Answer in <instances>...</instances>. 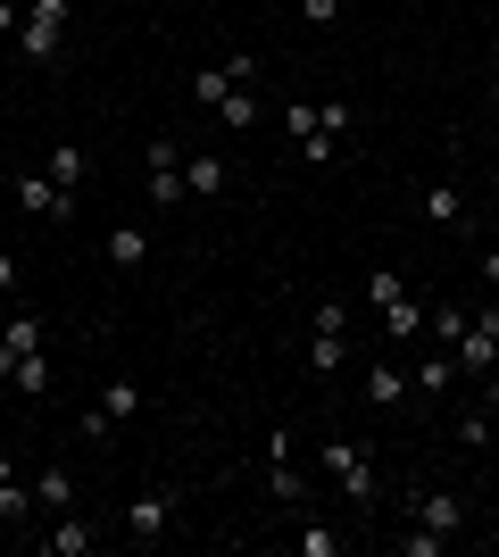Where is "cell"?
<instances>
[{
  "label": "cell",
  "mask_w": 499,
  "mask_h": 557,
  "mask_svg": "<svg viewBox=\"0 0 499 557\" xmlns=\"http://www.w3.org/2000/svg\"><path fill=\"white\" fill-rule=\"evenodd\" d=\"M333 17H341V0H300V25H316V34H325Z\"/></svg>",
  "instance_id": "cell-33"
},
{
  "label": "cell",
  "mask_w": 499,
  "mask_h": 557,
  "mask_svg": "<svg viewBox=\"0 0 499 557\" xmlns=\"http://www.w3.org/2000/svg\"><path fill=\"white\" fill-rule=\"evenodd\" d=\"M491 200H499V175H491Z\"/></svg>",
  "instance_id": "cell-39"
},
{
  "label": "cell",
  "mask_w": 499,
  "mask_h": 557,
  "mask_svg": "<svg viewBox=\"0 0 499 557\" xmlns=\"http://www.w3.org/2000/svg\"><path fill=\"white\" fill-rule=\"evenodd\" d=\"M458 383V358L450 349H425V358H416V374H408V392H425V399H441Z\"/></svg>",
  "instance_id": "cell-16"
},
{
  "label": "cell",
  "mask_w": 499,
  "mask_h": 557,
  "mask_svg": "<svg viewBox=\"0 0 499 557\" xmlns=\"http://www.w3.org/2000/svg\"><path fill=\"white\" fill-rule=\"evenodd\" d=\"M142 166H184V141H175V134H150V150H142Z\"/></svg>",
  "instance_id": "cell-31"
},
{
  "label": "cell",
  "mask_w": 499,
  "mask_h": 557,
  "mask_svg": "<svg viewBox=\"0 0 499 557\" xmlns=\"http://www.w3.org/2000/svg\"><path fill=\"white\" fill-rule=\"evenodd\" d=\"M458 333H466V308H458V300H441V308L425 317V342H433V349H458Z\"/></svg>",
  "instance_id": "cell-24"
},
{
  "label": "cell",
  "mask_w": 499,
  "mask_h": 557,
  "mask_svg": "<svg viewBox=\"0 0 499 557\" xmlns=\"http://www.w3.org/2000/svg\"><path fill=\"white\" fill-rule=\"evenodd\" d=\"M391 549H400V557H441V549H450V533H433V524H408Z\"/></svg>",
  "instance_id": "cell-26"
},
{
  "label": "cell",
  "mask_w": 499,
  "mask_h": 557,
  "mask_svg": "<svg viewBox=\"0 0 499 557\" xmlns=\"http://www.w3.org/2000/svg\"><path fill=\"white\" fill-rule=\"evenodd\" d=\"M17 209L34 216V225H67V216H75V191H59L50 175H17Z\"/></svg>",
  "instance_id": "cell-9"
},
{
  "label": "cell",
  "mask_w": 499,
  "mask_h": 557,
  "mask_svg": "<svg viewBox=\"0 0 499 557\" xmlns=\"http://www.w3.org/2000/svg\"><path fill=\"white\" fill-rule=\"evenodd\" d=\"M425 317H433V300H416V292H400V300L383 308V342H425Z\"/></svg>",
  "instance_id": "cell-14"
},
{
  "label": "cell",
  "mask_w": 499,
  "mask_h": 557,
  "mask_svg": "<svg viewBox=\"0 0 499 557\" xmlns=\"http://www.w3.org/2000/svg\"><path fill=\"white\" fill-rule=\"evenodd\" d=\"M42 342H50V325L34 317V308H17V317L0 325V383H9V367H17V358H34Z\"/></svg>",
  "instance_id": "cell-12"
},
{
  "label": "cell",
  "mask_w": 499,
  "mask_h": 557,
  "mask_svg": "<svg viewBox=\"0 0 499 557\" xmlns=\"http://www.w3.org/2000/svg\"><path fill=\"white\" fill-rule=\"evenodd\" d=\"M17 25H25V0H0V42H17Z\"/></svg>",
  "instance_id": "cell-34"
},
{
  "label": "cell",
  "mask_w": 499,
  "mask_h": 557,
  "mask_svg": "<svg viewBox=\"0 0 499 557\" xmlns=\"http://www.w3.org/2000/svg\"><path fill=\"white\" fill-rule=\"evenodd\" d=\"M100 549V524L84 508H59L50 516V533H42V557H92Z\"/></svg>",
  "instance_id": "cell-8"
},
{
  "label": "cell",
  "mask_w": 499,
  "mask_h": 557,
  "mask_svg": "<svg viewBox=\"0 0 499 557\" xmlns=\"http://www.w3.org/2000/svg\"><path fill=\"white\" fill-rule=\"evenodd\" d=\"M275 116H284V134L300 141V159H309V166H325L333 150H341V141H333L325 125H316V100H284V109H275Z\"/></svg>",
  "instance_id": "cell-7"
},
{
  "label": "cell",
  "mask_w": 499,
  "mask_h": 557,
  "mask_svg": "<svg viewBox=\"0 0 499 557\" xmlns=\"http://www.w3.org/2000/svg\"><path fill=\"white\" fill-rule=\"evenodd\" d=\"M491 116H499V84H491Z\"/></svg>",
  "instance_id": "cell-38"
},
{
  "label": "cell",
  "mask_w": 499,
  "mask_h": 557,
  "mask_svg": "<svg viewBox=\"0 0 499 557\" xmlns=\"http://www.w3.org/2000/svg\"><path fill=\"white\" fill-rule=\"evenodd\" d=\"M475 275H483V283L499 292V250H483V258H475Z\"/></svg>",
  "instance_id": "cell-37"
},
{
  "label": "cell",
  "mask_w": 499,
  "mask_h": 557,
  "mask_svg": "<svg viewBox=\"0 0 499 557\" xmlns=\"http://www.w3.org/2000/svg\"><path fill=\"white\" fill-rule=\"evenodd\" d=\"M216 125H225V134H250V125H259V92H250V84H234V92L216 100Z\"/></svg>",
  "instance_id": "cell-21"
},
{
  "label": "cell",
  "mask_w": 499,
  "mask_h": 557,
  "mask_svg": "<svg viewBox=\"0 0 499 557\" xmlns=\"http://www.w3.org/2000/svg\"><path fill=\"white\" fill-rule=\"evenodd\" d=\"M175 516H184V491H142V499H134V508H125V541H134V549H150V541H166V524H175Z\"/></svg>",
  "instance_id": "cell-5"
},
{
  "label": "cell",
  "mask_w": 499,
  "mask_h": 557,
  "mask_svg": "<svg viewBox=\"0 0 499 557\" xmlns=\"http://www.w3.org/2000/svg\"><path fill=\"white\" fill-rule=\"evenodd\" d=\"M341 549V533H333V524H309V533H300V557H333Z\"/></svg>",
  "instance_id": "cell-32"
},
{
  "label": "cell",
  "mask_w": 499,
  "mask_h": 557,
  "mask_svg": "<svg viewBox=\"0 0 499 557\" xmlns=\"http://www.w3.org/2000/svg\"><path fill=\"white\" fill-rule=\"evenodd\" d=\"M184 191L191 200H216V191H225V159H216V150H191L184 159Z\"/></svg>",
  "instance_id": "cell-17"
},
{
  "label": "cell",
  "mask_w": 499,
  "mask_h": 557,
  "mask_svg": "<svg viewBox=\"0 0 499 557\" xmlns=\"http://www.w3.org/2000/svg\"><path fill=\"white\" fill-rule=\"evenodd\" d=\"M458 442H466V449H491V442H499V417L483 408V399H466V408H458Z\"/></svg>",
  "instance_id": "cell-22"
},
{
  "label": "cell",
  "mask_w": 499,
  "mask_h": 557,
  "mask_svg": "<svg viewBox=\"0 0 499 557\" xmlns=\"http://www.w3.org/2000/svg\"><path fill=\"white\" fill-rule=\"evenodd\" d=\"M125 417H142V392H134V383H109V392H100L92 408H84V433L100 442V433H117Z\"/></svg>",
  "instance_id": "cell-11"
},
{
  "label": "cell",
  "mask_w": 499,
  "mask_h": 557,
  "mask_svg": "<svg viewBox=\"0 0 499 557\" xmlns=\"http://www.w3.org/2000/svg\"><path fill=\"white\" fill-rule=\"evenodd\" d=\"M366 399H375V408H391V399H408V374H400V367H375V374H366Z\"/></svg>",
  "instance_id": "cell-27"
},
{
  "label": "cell",
  "mask_w": 499,
  "mask_h": 557,
  "mask_svg": "<svg viewBox=\"0 0 499 557\" xmlns=\"http://www.w3.org/2000/svg\"><path fill=\"white\" fill-rule=\"evenodd\" d=\"M25 516H42V508H34V491L17 483V458L0 449V524H25Z\"/></svg>",
  "instance_id": "cell-15"
},
{
  "label": "cell",
  "mask_w": 499,
  "mask_h": 557,
  "mask_svg": "<svg viewBox=\"0 0 499 557\" xmlns=\"http://www.w3.org/2000/svg\"><path fill=\"white\" fill-rule=\"evenodd\" d=\"M266 491H275L284 508H300V499H309V483H300V466H291V433H284V424L266 433Z\"/></svg>",
  "instance_id": "cell-10"
},
{
  "label": "cell",
  "mask_w": 499,
  "mask_h": 557,
  "mask_svg": "<svg viewBox=\"0 0 499 557\" xmlns=\"http://www.w3.org/2000/svg\"><path fill=\"white\" fill-rule=\"evenodd\" d=\"M34 508H42V516L75 508V474H67V466H42V474H34Z\"/></svg>",
  "instance_id": "cell-19"
},
{
  "label": "cell",
  "mask_w": 499,
  "mask_h": 557,
  "mask_svg": "<svg viewBox=\"0 0 499 557\" xmlns=\"http://www.w3.org/2000/svg\"><path fill=\"white\" fill-rule=\"evenodd\" d=\"M109 258H117V267H142V258H150V233L142 225H109Z\"/></svg>",
  "instance_id": "cell-25"
},
{
  "label": "cell",
  "mask_w": 499,
  "mask_h": 557,
  "mask_svg": "<svg viewBox=\"0 0 499 557\" xmlns=\"http://www.w3.org/2000/svg\"><path fill=\"white\" fill-rule=\"evenodd\" d=\"M250 75H259L250 59H216V67H200V75H191V100H200V109H216V100L234 92V84H250Z\"/></svg>",
  "instance_id": "cell-13"
},
{
  "label": "cell",
  "mask_w": 499,
  "mask_h": 557,
  "mask_svg": "<svg viewBox=\"0 0 499 557\" xmlns=\"http://www.w3.org/2000/svg\"><path fill=\"white\" fill-rule=\"evenodd\" d=\"M316 125H325V134L341 141V134H350V125H358V109H350V100H325V109H316Z\"/></svg>",
  "instance_id": "cell-30"
},
{
  "label": "cell",
  "mask_w": 499,
  "mask_h": 557,
  "mask_svg": "<svg viewBox=\"0 0 499 557\" xmlns=\"http://www.w3.org/2000/svg\"><path fill=\"white\" fill-rule=\"evenodd\" d=\"M341 358H350V308H341V300H316V333H309L316 383H325V374H341Z\"/></svg>",
  "instance_id": "cell-4"
},
{
  "label": "cell",
  "mask_w": 499,
  "mask_h": 557,
  "mask_svg": "<svg viewBox=\"0 0 499 557\" xmlns=\"http://www.w3.org/2000/svg\"><path fill=\"white\" fill-rule=\"evenodd\" d=\"M142 191L150 209H184V166H142Z\"/></svg>",
  "instance_id": "cell-23"
},
{
  "label": "cell",
  "mask_w": 499,
  "mask_h": 557,
  "mask_svg": "<svg viewBox=\"0 0 499 557\" xmlns=\"http://www.w3.org/2000/svg\"><path fill=\"white\" fill-rule=\"evenodd\" d=\"M0 300H17V258L0 250Z\"/></svg>",
  "instance_id": "cell-35"
},
{
  "label": "cell",
  "mask_w": 499,
  "mask_h": 557,
  "mask_svg": "<svg viewBox=\"0 0 499 557\" xmlns=\"http://www.w3.org/2000/svg\"><path fill=\"white\" fill-rule=\"evenodd\" d=\"M9 383H17V392H50V358H42V349H34V358H17V367H9Z\"/></svg>",
  "instance_id": "cell-29"
},
{
  "label": "cell",
  "mask_w": 499,
  "mask_h": 557,
  "mask_svg": "<svg viewBox=\"0 0 499 557\" xmlns=\"http://www.w3.org/2000/svg\"><path fill=\"white\" fill-rule=\"evenodd\" d=\"M475 392H483V408H491V417H499V367H491V374H483Z\"/></svg>",
  "instance_id": "cell-36"
},
{
  "label": "cell",
  "mask_w": 499,
  "mask_h": 557,
  "mask_svg": "<svg viewBox=\"0 0 499 557\" xmlns=\"http://www.w3.org/2000/svg\"><path fill=\"white\" fill-rule=\"evenodd\" d=\"M458 383H483V374L499 367V300H483V308H466V333H458Z\"/></svg>",
  "instance_id": "cell-2"
},
{
  "label": "cell",
  "mask_w": 499,
  "mask_h": 557,
  "mask_svg": "<svg viewBox=\"0 0 499 557\" xmlns=\"http://www.w3.org/2000/svg\"><path fill=\"white\" fill-rule=\"evenodd\" d=\"M400 292H408V283H400V267H375V275H366V300H375V317H383L391 300H400Z\"/></svg>",
  "instance_id": "cell-28"
},
{
  "label": "cell",
  "mask_w": 499,
  "mask_h": 557,
  "mask_svg": "<svg viewBox=\"0 0 499 557\" xmlns=\"http://www.w3.org/2000/svg\"><path fill=\"white\" fill-rule=\"evenodd\" d=\"M84 175H92V150H84V141H50V184L75 191Z\"/></svg>",
  "instance_id": "cell-18"
},
{
  "label": "cell",
  "mask_w": 499,
  "mask_h": 557,
  "mask_svg": "<svg viewBox=\"0 0 499 557\" xmlns=\"http://www.w3.org/2000/svg\"><path fill=\"white\" fill-rule=\"evenodd\" d=\"M408 524H433V533H466V499L441 483H416L408 491Z\"/></svg>",
  "instance_id": "cell-6"
},
{
  "label": "cell",
  "mask_w": 499,
  "mask_h": 557,
  "mask_svg": "<svg viewBox=\"0 0 499 557\" xmlns=\"http://www.w3.org/2000/svg\"><path fill=\"white\" fill-rule=\"evenodd\" d=\"M316 466L350 491L358 508H375V458H366V442H325V449H316Z\"/></svg>",
  "instance_id": "cell-3"
},
{
  "label": "cell",
  "mask_w": 499,
  "mask_h": 557,
  "mask_svg": "<svg viewBox=\"0 0 499 557\" xmlns=\"http://www.w3.org/2000/svg\"><path fill=\"white\" fill-rule=\"evenodd\" d=\"M416 216H425V225H450V233H458V225H466V200H458V184H433L425 200H416Z\"/></svg>",
  "instance_id": "cell-20"
},
{
  "label": "cell",
  "mask_w": 499,
  "mask_h": 557,
  "mask_svg": "<svg viewBox=\"0 0 499 557\" xmlns=\"http://www.w3.org/2000/svg\"><path fill=\"white\" fill-rule=\"evenodd\" d=\"M67 17H75V0H25V25H17V59L50 67V59L67 50Z\"/></svg>",
  "instance_id": "cell-1"
}]
</instances>
